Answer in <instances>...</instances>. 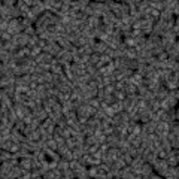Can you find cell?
I'll list each match as a JSON object with an SVG mask.
<instances>
[{
    "label": "cell",
    "mask_w": 179,
    "mask_h": 179,
    "mask_svg": "<svg viewBox=\"0 0 179 179\" xmlns=\"http://www.w3.org/2000/svg\"><path fill=\"white\" fill-rule=\"evenodd\" d=\"M29 88H30V90H31V91H36V90L39 88V84H37L36 81H31V82H30V84H29Z\"/></svg>",
    "instance_id": "2"
},
{
    "label": "cell",
    "mask_w": 179,
    "mask_h": 179,
    "mask_svg": "<svg viewBox=\"0 0 179 179\" xmlns=\"http://www.w3.org/2000/svg\"><path fill=\"white\" fill-rule=\"evenodd\" d=\"M179 176V169H178V164L176 166H169L167 170H166L164 176L163 178H169V179H178Z\"/></svg>",
    "instance_id": "1"
}]
</instances>
